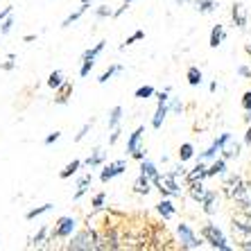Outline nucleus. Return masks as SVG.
I'll return each mask as SVG.
<instances>
[{"mask_svg": "<svg viewBox=\"0 0 251 251\" xmlns=\"http://www.w3.org/2000/svg\"><path fill=\"white\" fill-rule=\"evenodd\" d=\"M127 170V161H113V163H109V165H104V170L100 172V181L102 183H109L111 179H116V176H120Z\"/></svg>", "mask_w": 251, "mask_h": 251, "instance_id": "nucleus-7", "label": "nucleus"}, {"mask_svg": "<svg viewBox=\"0 0 251 251\" xmlns=\"http://www.w3.org/2000/svg\"><path fill=\"white\" fill-rule=\"evenodd\" d=\"M131 2H134V0H125L123 5H127V7H129V5H131Z\"/></svg>", "mask_w": 251, "mask_h": 251, "instance_id": "nucleus-55", "label": "nucleus"}, {"mask_svg": "<svg viewBox=\"0 0 251 251\" xmlns=\"http://www.w3.org/2000/svg\"><path fill=\"white\" fill-rule=\"evenodd\" d=\"M120 134H123V131H120V127L111 129V136H109V145H116L118 138H120Z\"/></svg>", "mask_w": 251, "mask_h": 251, "instance_id": "nucleus-45", "label": "nucleus"}, {"mask_svg": "<svg viewBox=\"0 0 251 251\" xmlns=\"http://www.w3.org/2000/svg\"><path fill=\"white\" fill-rule=\"evenodd\" d=\"M57 91H59V95H57V100H54V102H57V104H66V102H68V98H70V93H73V84L64 79V84H61Z\"/></svg>", "mask_w": 251, "mask_h": 251, "instance_id": "nucleus-24", "label": "nucleus"}, {"mask_svg": "<svg viewBox=\"0 0 251 251\" xmlns=\"http://www.w3.org/2000/svg\"><path fill=\"white\" fill-rule=\"evenodd\" d=\"M46 235H48V228L43 226L41 231H39V233H36L34 238H32V247H41L43 242H46Z\"/></svg>", "mask_w": 251, "mask_h": 251, "instance_id": "nucleus-37", "label": "nucleus"}, {"mask_svg": "<svg viewBox=\"0 0 251 251\" xmlns=\"http://www.w3.org/2000/svg\"><path fill=\"white\" fill-rule=\"evenodd\" d=\"M215 7H217L215 0H197V2H195V9H197L199 14H210V12H215Z\"/></svg>", "mask_w": 251, "mask_h": 251, "instance_id": "nucleus-26", "label": "nucleus"}, {"mask_svg": "<svg viewBox=\"0 0 251 251\" xmlns=\"http://www.w3.org/2000/svg\"><path fill=\"white\" fill-rule=\"evenodd\" d=\"M238 75L245 77V79H249V77H251V70L247 68V66H238Z\"/></svg>", "mask_w": 251, "mask_h": 251, "instance_id": "nucleus-47", "label": "nucleus"}, {"mask_svg": "<svg viewBox=\"0 0 251 251\" xmlns=\"http://www.w3.org/2000/svg\"><path fill=\"white\" fill-rule=\"evenodd\" d=\"M224 39H226V32H224V25L217 23L215 27L210 29V39H208V46L210 48H220L224 43Z\"/></svg>", "mask_w": 251, "mask_h": 251, "instance_id": "nucleus-14", "label": "nucleus"}, {"mask_svg": "<svg viewBox=\"0 0 251 251\" xmlns=\"http://www.w3.org/2000/svg\"><path fill=\"white\" fill-rule=\"evenodd\" d=\"M95 61H91V59H82V68H79V75L82 77H88V73L93 70Z\"/></svg>", "mask_w": 251, "mask_h": 251, "instance_id": "nucleus-38", "label": "nucleus"}, {"mask_svg": "<svg viewBox=\"0 0 251 251\" xmlns=\"http://www.w3.org/2000/svg\"><path fill=\"white\" fill-rule=\"evenodd\" d=\"M188 186V195H190V197H193V201H201V197H204L206 195V190H208V188L204 186V181H190V183H186Z\"/></svg>", "mask_w": 251, "mask_h": 251, "instance_id": "nucleus-13", "label": "nucleus"}, {"mask_svg": "<svg viewBox=\"0 0 251 251\" xmlns=\"http://www.w3.org/2000/svg\"><path fill=\"white\" fill-rule=\"evenodd\" d=\"M245 123H247V125L251 123V111H247V116H245Z\"/></svg>", "mask_w": 251, "mask_h": 251, "instance_id": "nucleus-52", "label": "nucleus"}, {"mask_svg": "<svg viewBox=\"0 0 251 251\" xmlns=\"http://www.w3.org/2000/svg\"><path fill=\"white\" fill-rule=\"evenodd\" d=\"M181 179L183 176L175 175L172 170L170 172H165V175H161L156 179V181L152 183L154 188H156L158 193H161V197H181Z\"/></svg>", "mask_w": 251, "mask_h": 251, "instance_id": "nucleus-1", "label": "nucleus"}, {"mask_svg": "<svg viewBox=\"0 0 251 251\" xmlns=\"http://www.w3.org/2000/svg\"><path fill=\"white\" fill-rule=\"evenodd\" d=\"M82 2H86V5H91V2H93V0H82Z\"/></svg>", "mask_w": 251, "mask_h": 251, "instance_id": "nucleus-56", "label": "nucleus"}, {"mask_svg": "<svg viewBox=\"0 0 251 251\" xmlns=\"http://www.w3.org/2000/svg\"><path fill=\"white\" fill-rule=\"evenodd\" d=\"M120 120H123V106H113L109 113V129L120 127Z\"/></svg>", "mask_w": 251, "mask_h": 251, "instance_id": "nucleus-28", "label": "nucleus"}, {"mask_svg": "<svg viewBox=\"0 0 251 251\" xmlns=\"http://www.w3.org/2000/svg\"><path fill=\"white\" fill-rule=\"evenodd\" d=\"M104 201H106V195L104 193H98L93 197V204H91V206H93V210H100L102 206H104Z\"/></svg>", "mask_w": 251, "mask_h": 251, "instance_id": "nucleus-39", "label": "nucleus"}, {"mask_svg": "<svg viewBox=\"0 0 251 251\" xmlns=\"http://www.w3.org/2000/svg\"><path fill=\"white\" fill-rule=\"evenodd\" d=\"M186 183H190V181H204V179H208V175H206V165H204V161H199L197 165H195L190 172H186Z\"/></svg>", "mask_w": 251, "mask_h": 251, "instance_id": "nucleus-11", "label": "nucleus"}, {"mask_svg": "<svg viewBox=\"0 0 251 251\" xmlns=\"http://www.w3.org/2000/svg\"><path fill=\"white\" fill-rule=\"evenodd\" d=\"M48 210H52V204H43V206H39V208H32V210H27V220H34V217H39V215H43V213H48Z\"/></svg>", "mask_w": 251, "mask_h": 251, "instance_id": "nucleus-36", "label": "nucleus"}, {"mask_svg": "<svg viewBox=\"0 0 251 251\" xmlns=\"http://www.w3.org/2000/svg\"><path fill=\"white\" fill-rule=\"evenodd\" d=\"M12 25H14V21H12V14L2 21V27H0V34H9L12 32Z\"/></svg>", "mask_w": 251, "mask_h": 251, "instance_id": "nucleus-40", "label": "nucleus"}, {"mask_svg": "<svg viewBox=\"0 0 251 251\" xmlns=\"http://www.w3.org/2000/svg\"><path fill=\"white\" fill-rule=\"evenodd\" d=\"M102 161H104V152H102V150H93V154H88V158L84 161V165H88V168H98Z\"/></svg>", "mask_w": 251, "mask_h": 251, "instance_id": "nucleus-29", "label": "nucleus"}, {"mask_svg": "<svg viewBox=\"0 0 251 251\" xmlns=\"http://www.w3.org/2000/svg\"><path fill=\"white\" fill-rule=\"evenodd\" d=\"M75 228H77V220L75 217H59L57 222H54L52 226V238H59V240H68L70 235L75 233Z\"/></svg>", "mask_w": 251, "mask_h": 251, "instance_id": "nucleus-6", "label": "nucleus"}, {"mask_svg": "<svg viewBox=\"0 0 251 251\" xmlns=\"http://www.w3.org/2000/svg\"><path fill=\"white\" fill-rule=\"evenodd\" d=\"M186 2H190V0H176V5H186Z\"/></svg>", "mask_w": 251, "mask_h": 251, "instance_id": "nucleus-54", "label": "nucleus"}, {"mask_svg": "<svg viewBox=\"0 0 251 251\" xmlns=\"http://www.w3.org/2000/svg\"><path fill=\"white\" fill-rule=\"evenodd\" d=\"M195 156V147H193V143H183L181 147H179V161H190V158Z\"/></svg>", "mask_w": 251, "mask_h": 251, "instance_id": "nucleus-30", "label": "nucleus"}, {"mask_svg": "<svg viewBox=\"0 0 251 251\" xmlns=\"http://www.w3.org/2000/svg\"><path fill=\"white\" fill-rule=\"evenodd\" d=\"M140 39H145V32H143V29H136V32H134V34H131V36H129L127 41H125V43H120V48H118V50H127V48L131 46V43L140 41Z\"/></svg>", "mask_w": 251, "mask_h": 251, "instance_id": "nucleus-34", "label": "nucleus"}, {"mask_svg": "<svg viewBox=\"0 0 251 251\" xmlns=\"http://www.w3.org/2000/svg\"><path fill=\"white\" fill-rule=\"evenodd\" d=\"M186 79H188V84H190V86H199V84L204 82V75H201V70H199L197 66H190V68H188V73H186Z\"/></svg>", "mask_w": 251, "mask_h": 251, "instance_id": "nucleus-23", "label": "nucleus"}, {"mask_svg": "<svg viewBox=\"0 0 251 251\" xmlns=\"http://www.w3.org/2000/svg\"><path fill=\"white\" fill-rule=\"evenodd\" d=\"M242 190H245V176L242 175H231L224 179L222 183V193L226 195L231 201H238L240 195H242Z\"/></svg>", "mask_w": 251, "mask_h": 251, "instance_id": "nucleus-5", "label": "nucleus"}, {"mask_svg": "<svg viewBox=\"0 0 251 251\" xmlns=\"http://www.w3.org/2000/svg\"><path fill=\"white\" fill-rule=\"evenodd\" d=\"M134 95L138 100H150L152 95H156V91H154V86H140V88H136Z\"/></svg>", "mask_w": 251, "mask_h": 251, "instance_id": "nucleus-35", "label": "nucleus"}, {"mask_svg": "<svg viewBox=\"0 0 251 251\" xmlns=\"http://www.w3.org/2000/svg\"><path fill=\"white\" fill-rule=\"evenodd\" d=\"M61 84H64V73H61V70H52V73H50V77H48V86L57 91Z\"/></svg>", "mask_w": 251, "mask_h": 251, "instance_id": "nucleus-31", "label": "nucleus"}, {"mask_svg": "<svg viewBox=\"0 0 251 251\" xmlns=\"http://www.w3.org/2000/svg\"><path fill=\"white\" fill-rule=\"evenodd\" d=\"M156 210H158V215L163 217V220H172V217H175V213H176V208H175V204L170 201V197L161 199V201L156 204Z\"/></svg>", "mask_w": 251, "mask_h": 251, "instance_id": "nucleus-12", "label": "nucleus"}, {"mask_svg": "<svg viewBox=\"0 0 251 251\" xmlns=\"http://www.w3.org/2000/svg\"><path fill=\"white\" fill-rule=\"evenodd\" d=\"M199 206H201V210H204L206 215H215V210H217V190H206V195L201 197Z\"/></svg>", "mask_w": 251, "mask_h": 251, "instance_id": "nucleus-10", "label": "nucleus"}, {"mask_svg": "<svg viewBox=\"0 0 251 251\" xmlns=\"http://www.w3.org/2000/svg\"><path fill=\"white\" fill-rule=\"evenodd\" d=\"M102 50H104V41H100V43H95L93 48H88L86 52L82 54V59H91V61H95V59H98V54L102 52Z\"/></svg>", "mask_w": 251, "mask_h": 251, "instance_id": "nucleus-33", "label": "nucleus"}, {"mask_svg": "<svg viewBox=\"0 0 251 251\" xmlns=\"http://www.w3.org/2000/svg\"><path fill=\"white\" fill-rule=\"evenodd\" d=\"M116 73H123V66H120V64H113V66H111V68H109V70H104V73L100 75L98 84H106V82H109V79H111L113 75H116Z\"/></svg>", "mask_w": 251, "mask_h": 251, "instance_id": "nucleus-32", "label": "nucleus"}, {"mask_svg": "<svg viewBox=\"0 0 251 251\" xmlns=\"http://www.w3.org/2000/svg\"><path fill=\"white\" fill-rule=\"evenodd\" d=\"M199 235H201V240H204V242H208V245L213 247V249L231 251V245H228L226 235L222 233V228L217 226V224L206 222L204 226H201V231H199Z\"/></svg>", "mask_w": 251, "mask_h": 251, "instance_id": "nucleus-2", "label": "nucleus"}, {"mask_svg": "<svg viewBox=\"0 0 251 251\" xmlns=\"http://www.w3.org/2000/svg\"><path fill=\"white\" fill-rule=\"evenodd\" d=\"M68 249H75V251L98 249V231H91V228H84V231H79V233L70 235Z\"/></svg>", "mask_w": 251, "mask_h": 251, "instance_id": "nucleus-3", "label": "nucleus"}, {"mask_svg": "<svg viewBox=\"0 0 251 251\" xmlns=\"http://www.w3.org/2000/svg\"><path fill=\"white\" fill-rule=\"evenodd\" d=\"M86 9H88V5H86V2H82V5H79V9H77V12H73V14H70V16L64 21V23H61V27H70V25L75 23V21H79V18L84 16V12H86Z\"/></svg>", "mask_w": 251, "mask_h": 251, "instance_id": "nucleus-27", "label": "nucleus"}, {"mask_svg": "<svg viewBox=\"0 0 251 251\" xmlns=\"http://www.w3.org/2000/svg\"><path fill=\"white\" fill-rule=\"evenodd\" d=\"M245 145L251 147V123H249V129H247V134H245Z\"/></svg>", "mask_w": 251, "mask_h": 251, "instance_id": "nucleus-50", "label": "nucleus"}, {"mask_svg": "<svg viewBox=\"0 0 251 251\" xmlns=\"http://www.w3.org/2000/svg\"><path fill=\"white\" fill-rule=\"evenodd\" d=\"M231 18H233V25H238L240 29L247 27V21H249V14H247V7L242 2H233L231 7Z\"/></svg>", "mask_w": 251, "mask_h": 251, "instance_id": "nucleus-9", "label": "nucleus"}, {"mask_svg": "<svg viewBox=\"0 0 251 251\" xmlns=\"http://www.w3.org/2000/svg\"><path fill=\"white\" fill-rule=\"evenodd\" d=\"M240 150H242V147H240V143H233V140L228 138L226 145L222 147V156L226 158V161H228V158H238L240 156Z\"/></svg>", "mask_w": 251, "mask_h": 251, "instance_id": "nucleus-21", "label": "nucleus"}, {"mask_svg": "<svg viewBox=\"0 0 251 251\" xmlns=\"http://www.w3.org/2000/svg\"><path fill=\"white\" fill-rule=\"evenodd\" d=\"M176 235H179V247H181V249H201V245H204L201 235L195 233L186 222H181L176 226Z\"/></svg>", "mask_w": 251, "mask_h": 251, "instance_id": "nucleus-4", "label": "nucleus"}, {"mask_svg": "<svg viewBox=\"0 0 251 251\" xmlns=\"http://www.w3.org/2000/svg\"><path fill=\"white\" fill-rule=\"evenodd\" d=\"M91 125H93V123H86L82 129H79V134L75 136V143H79V140H84V136H86L88 131H91Z\"/></svg>", "mask_w": 251, "mask_h": 251, "instance_id": "nucleus-43", "label": "nucleus"}, {"mask_svg": "<svg viewBox=\"0 0 251 251\" xmlns=\"http://www.w3.org/2000/svg\"><path fill=\"white\" fill-rule=\"evenodd\" d=\"M242 109H245V111H251V91H247V93L242 95Z\"/></svg>", "mask_w": 251, "mask_h": 251, "instance_id": "nucleus-44", "label": "nucleus"}, {"mask_svg": "<svg viewBox=\"0 0 251 251\" xmlns=\"http://www.w3.org/2000/svg\"><path fill=\"white\" fill-rule=\"evenodd\" d=\"M168 102H170V109H172V111H176V113H181L183 111V104H181V102H179V100H175V98H170L168 100Z\"/></svg>", "mask_w": 251, "mask_h": 251, "instance_id": "nucleus-41", "label": "nucleus"}, {"mask_svg": "<svg viewBox=\"0 0 251 251\" xmlns=\"http://www.w3.org/2000/svg\"><path fill=\"white\" fill-rule=\"evenodd\" d=\"M91 181H93V176H91V175H84L82 179H79V183H77V193L73 195V199H75V201H79V199H82L84 195L88 193V186H91Z\"/></svg>", "mask_w": 251, "mask_h": 251, "instance_id": "nucleus-22", "label": "nucleus"}, {"mask_svg": "<svg viewBox=\"0 0 251 251\" xmlns=\"http://www.w3.org/2000/svg\"><path fill=\"white\" fill-rule=\"evenodd\" d=\"M131 156H134L136 161H143V158H145V150H136V152L131 154Z\"/></svg>", "mask_w": 251, "mask_h": 251, "instance_id": "nucleus-48", "label": "nucleus"}, {"mask_svg": "<svg viewBox=\"0 0 251 251\" xmlns=\"http://www.w3.org/2000/svg\"><path fill=\"white\" fill-rule=\"evenodd\" d=\"M226 172V158H215L213 161V165H208L206 168V175H208V179H213V176H220V175H224Z\"/></svg>", "mask_w": 251, "mask_h": 251, "instance_id": "nucleus-18", "label": "nucleus"}, {"mask_svg": "<svg viewBox=\"0 0 251 251\" xmlns=\"http://www.w3.org/2000/svg\"><path fill=\"white\" fill-rule=\"evenodd\" d=\"M140 175H145L147 179H150V181H156L158 176H161V172H158L156 170V165L152 163V161H147V158H143V161H140Z\"/></svg>", "mask_w": 251, "mask_h": 251, "instance_id": "nucleus-15", "label": "nucleus"}, {"mask_svg": "<svg viewBox=\"0 0 251 251\" xmlns=\"http://www.w3.org/2000/svg\"><path fill=\"white\" fill-rule=\"evenodd\" d=\"M9 14H12V7H5V9L0 12V21H5V18L9 16Z\"/></svg>", "mask_w": 251, "mask_h": 251, "instance_id": "nucleus-49", "label": "nucleus"}, {"mask_svg": "<svg viewBox=\"0 0 251 251\" xmlns=\"http://www.w3.org/2000/svg\"><path fill=\"white\" fill-rule=\"evenodd\" d=\"M134 193L138 195H150L152 193V181L145 175H138V179L134 181Z\"/></svg>", "mask_w": 251, "mask_h": 251, "instance_id": "nucleus-20", "label": "nucleus"}, {"mask_svg": "<svg viewBox=\"0 0 251 251\" xmlns=\"http://www.w3.org/2000/svg\"><path fill=\"white\" fill-rule=\"evenodd\" d=\"M59 138H61V131H52L50 136H46V145H52V143H57Z\"/></svg>", "mask_w": 251, "mask_h": 251, "instance_id": "nucleus-46", "label": "nucleus"}, {"mask_svg": "<svg viewBox=\"0 0 251 251\" xmlns=\"http://www.w3.org/2000/svg\"><path fill=\"white\" fill-rule=\"evenodd\" d=\"M95 14H98V18H106V16H113V12H111V9H109V7H106V5L98 7V9H95Z\"/></svg>", "mask_w": 251, "mask_h": 251, "instance_id": "nucleus-42", "label": "nucleus"}, {"mask_svg": "<svg viewBox=\"0 0 251 251\" xmlns=\"http://www.w3.org/2000/svg\"><path fill=\"white\" fill-rule=\"evenodd\" d=\"M79 168H82V161H77V158H75V161H70V163L66 165L61 172H59V176H61V179H70L73 175H77V170H79Z\"/></svg>", "mask_w": 251, "mask_h": 251, "instance_id": "nucleus-25", "label": "nucleus"}, {"mask_svg": "<svg viewBox=\"0 0 251 251\" xmlns=\"http://www.w3.org/2000/svg\"><path fill=\"white\" fill-rule=\"evenodd\" d=\"M245 50H247V54H249V57H251V43H247V46H245Z\"/></svg>", "mask_w": 251, "mask_h": 251, "instance_id": "nucleus-53", "label": "nucleus"}, {"mask_svg": "<svg viewBox=\"0 0 251 251\" xmlns=\"http://www.w3.org/2000/svg\"><path fill=\"white\" fill-rule=\"evenodd\" d=\"M208 91H210V93H215V91H217V82H210V86H208Z\"/></svg>", "mask_w": 251, "mask_h": 251, "instance_id": "nucleus-51", "label": "nucleus"}, {"mask_svg": "<svg viewBox=\"0 0 251 251\" xmlns=\"http://www.w3.org/2000/svg\"><path fill=\"white\" fill-rule=\"evenodd\" d=\"M143 134H145V127H138L134 134L129 136V140H127V154H129V156H131L136 150H140V140H143Z\"/></svg>", "mask_w": 251, "mask_h": 251, "instance_id": "nucleus-17", "label": "nucleus"}, {"mask_svg": "<svg viewBox=\"0 0 251 251\" xmlns=\"http://www.w3.org/2000/svg\"><path fill=\"white\" fill-rule=\"evenodd\" d=\"M228 138H231V134H228V131L220 134V138H215V143H213V145H210L208 150H206V152L199 154V161H208V158H215L217 154L222 152V147L226 145V140H228Z\"/></svg>", "mask_w": 251, "mask_h": 251, "instance_id": "nucleus-8", "label": "nucleus"}, {"mask_svg": "<svg viewBox=\"0 0 251 251\" xmlns=\"http://www.w3.org/2000/svg\"><path fill=\"white\" fill-rule=\"evenodd\" d=\"M235 204H238L240 208L251 210V176L245 179V190H242V195H240V199L235 201Z\"/></svg>", "mask_w": 251, "mask_h": 251, "instance_id": "nucleus-19", "label": "nucleus"}, {"mask_svg": "<svg viewBox=\"0 0 251 251\" xmlns=\"http://www.w3.org/2000/svg\"><path fill=\"white\" fill-rule=\"evenodd\" d=\"M168 113H170L168 102H158L156 113H154V118H152V127L154 129H161V127H163V120H165V116H168Z\"/></svg>", "mask_w": 251, "mask_h": 251, "instance_id": "nucleus-16", "label": "nucleus"}]
</instances>
